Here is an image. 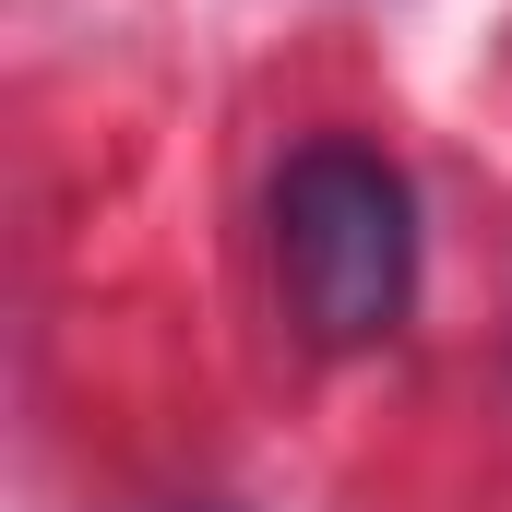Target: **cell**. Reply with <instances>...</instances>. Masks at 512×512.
<instances>
[{
  "instance_id": "obj_1",
  "label": "cell",
  "mask_w": 512,
  "mask_h": 512,
  "mask_svg": "<svg viewBox=\"0 0 512 512\" xmlns=\"http://www.w3.org/2000/svg\"><path fill=\"white\" fill-rule=\"evenodd\" d=\"M274 286L322 358L393 346L417 310V179L358 131H310L274 167Z\"/></svg>"
},
{
  "instance_id": "obj_2",
  "label": "cell",
  "mask_w": 512,
  "mask_h": 512,
  "mask_svg": "<svg viewBox=\"0 0 512 512\" xmlns=\"http://www.w3.org/2000/svg\"><path fill=\"white\" fill-rule=\"evenodd\" d=\"M167 512H227V501H167Z\"/></svg>"
}]
</instances>
